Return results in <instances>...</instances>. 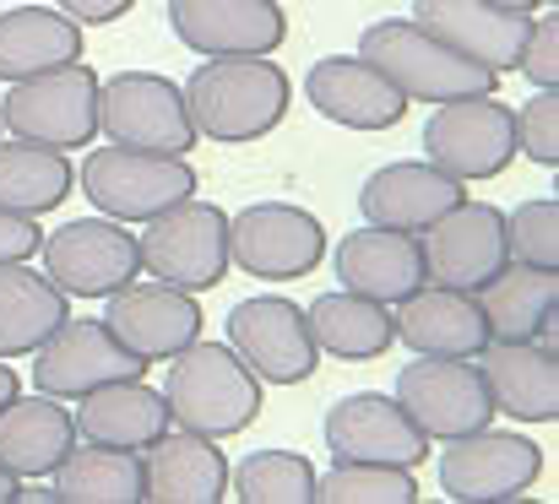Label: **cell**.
Returning a JSON list of instances; mask_svg holds the SVG:
<instances>
[{"label":"cell","instance_id":"1","mask_svg":"<svg viewBox=\"0 0 559 504\" xmlns=\"http://www.w3.org/2000/svg\"><path fill=\"white\" fill-rule=\"evenodd\" d=\"M288 76L272 55H228V60H201L186 82V109L195 136H212L223 147L261 142L283 125L288 115Z\"/></svg>","mask_w":559,"mask_h":504},{"label":"cell","instance_id":"2","mask_svg":"<svg viewBox=\"0 0 559 504\" xmlns=\"http://www.w3.org/2000/svg\"><path fill=\"white\" fill-rule=\"evenodd\" d=\"M164 407L180 429H195L206 440L245 434L261 412V380L245 369V358L228 341H190L169 358Z\"/></svg>","mask_w":559,"mask_h":504},{"label":"cell","instance_id":"3","mask_svg":"<svg viewBox=\"0 0 559 504\" xmlns=\"http://www.w3.org/2000/svg\"><path fill=\"white\" fill-rule=\"evenodd\" d=\"M359 55L370 60L407 104H445V98H467V93H495L500 87V76L489 65L456 55L451 44H440L413 16L370 22L365 38H359Z\"/></svg>","mask_w":559,"mask_h":504},{"label":"cell","instance_id":"4","mask_svg":"<svg viewBox=\"0 0 559 504\" xmlns=\"http://www.w3.org/2000/svg\"><path fill=\"white\" fill-rule=\"evenodd\" d=\"M0 131L16 142H38L55 153L93 147L98 136V76L82 60H66L55 71H38L27 82H5Z\"/></svg>","mask_w":559,"mask_h":504},{"label":"cell","instance_id":"5","mask_svg":"<svg viewBox=\"0 0 559 504\" xmlns=\"http://www.w3.org/2000/svg\"><path fill=\"white\" fill-rule=\"evenodd\" d=\"M136 255H142V277H158L186 293H206L228 277V212L190 195L142 223Z\"/></svg>","mask_w":559,"mask_h":504},{"label":"cell","instance_id":"6","mask_svg":"<svg viewBox=\"0 0 559 504\" xmlns=\"http://www.w3.org/2000/svg\"><path fill=\"white\" fill-rule=\"evenodd\" d=\"M76 179H82V195L115 223H147V217L190 201L201 184L186 158L136 153V147H115V142L93 147Z\"/></svg>","mask_w":559,"mask_h":504},{"label":"cell","instance_id":"7","mask_svg":"<svg viewBox=\"0 0 559 504\" xmlns=\"http://www.w3.org/2000/svg\"><path fill=\"white\" fill-rule=\"evenodd\" d=\"M98 136H109L115 147L186 158L195 147L186 87L158 71H120L98 82Z\"/></svg>","mask_w":559,"mask_h":504},{"label":"cell","instance_id":"8","mask_svg":"<svg viewBox=\"0 0 559 504\" xmlns=\"http://www.w3.org/2000/svg\"><path fill=\"white\" fill-rule=\"evenodd\" d=\"M424 158L445 168L462 184L495 179L516 164V125L511 109L495 93H467V98H445L435 104V115L424 120Z\"/></svg>","mask_w":559,"mask_h":504},{"label":"cell","instance_id":"9","mask_svg":"<svg viewBox=\"0 0 559 504\" xmlns=\"http://www.w3.org/2000/svg\"><path fill=\"white\" fill-rule=\"evenodd\" d=\"M326 228L294 201H255L228 217V266L261 283H299L321 266Z\"/></svg>","mask_w":559,"mask_h":504},{"label":"cell","instance_id":"10","mask_svg":"<svg viewBox=\"0 0 559 504\" xmlns=\"http://www.w3.org/2000/svg\"><path fill=\"white\" fill-rule=\"evenodd\" d=\"M544 478V451L511 429H473L440 451V494L456 504H506L533 494Z\"/></svg>","mask_w":559,"mask_h":504},{"label":"cell","instance_id":"11","mask_svg":"<svg viewBox=\"0 0 559 504\" xmlns=\"http://www.w3.org/2000/svg\"><path fill=\"white\" fill-rule=\"evenodd\" d=\"M38 261H44V277L66 299H109L115 288L142 277L136 233L115 217H76V223L44 233Z\"/></svg>","mask_w":559,"mask_h":504},{"label":"cell","instance_id":"12","mask_svg":"<svg viewBox=\"0 0 559 504\" xmlns=\"http://www.w3.org/2000/svg\"><path fill=\"white\" fill-rule=\"evenodd\" d=\"M396 407L413 418V429L429 445L435 440L445 445L456 434L495 423V401L473 358H418L413 352V363H402L396 374Z\"/></svg>","mask_w":559,"mask_h":504},{"label":"cell","instance_id":"13","mask_svg":"<svg viewBox=\"0 0 559 504\" xmlns=\"http://www.w3.org/2000/svg\"><path fill=\"white\" fill-rule=\"evenodd\" d=\"M424 283L435 288H456V293H478L506 261V212L489 201H456L451 212H440L424 233Z\"/></svg>","mask_w":559,"mask_h":504},{"label":"cell","instance_id":"14","mask_svg":"<svg viewBox=\"0 0 559 504\" xmlns=\"http://www.w3.org/2000/svg\"><path fill=\"white\" fill-rule=\"evenodd\" d=\"M228 347L245 358V369L261 385H299L321 369V347L310 336L305 310L277 293L239 299L228 310Z\"/></svg>","mask_w":559,"mask_h":504},{"label":"cell","instance_id":"15","mask_svg":"<svg viewBox=\"0 0 559 504\" xmlns=\"http://www.w3.org/2000/svg\"><path fill=\"white\" fill-rule=\"evenodd\" d=\"M147 363L120 347L115 332L104 321H76L66 315L55 332L33 347V385L44 396H60V401H76L98 385H115V380H142Z\"/></svg>","mask_w":559,"mask_h":504},{"label":"cell","instance_id":"16","mask_svg":"<svg viewBox=\"0 0 559 504\" xmlns=\"http://www.w3.org/2000/svg\"><path fill=\"white\" fill-rule=\"evenodd\" d=\"M104 326L115 332L120 347H131L142 363H169L180 347H190L201 336L206 315H201L195 293H186V288H169L158 277H147V283L131 277L126 288L109 293Z\"/></svg>","mask_w":559,"mask_h":504},{"label":"cell","instance_id":"17","mask_svg":"<svg viewBox=\"0 0 559 504\" xmlns=\"http://www.w3.org/2000/svg\"><path fill=\"white\" fill-rule=\"evenodd\" d=\"M169 27L201 60L277 55L288 38V16L277 0H169Z\"/></svg>","mask_w":559,"mask_h":504},{"label":"cell","instance_id":"18","mask_svg":"<svg viewBox=\"0 0 559 504\" xmlns=\"http://www.w3.org/2000/svg\"><path fill=\"white\" fill-rule=\"evenodd\" d=\"M321 434H326L332 461H380V467H424L429 461V440L413 429V418L385 391L343 396L326 412Z\"/></svg>","mask_w":559,"mask_h":504},{"label":"cell","instance_id":"19","mask_svg":"<svg viewBox=\"0 0 559 504\" xmlns=\"http://www.w3.org/2000/svg\"><path fill=\"white\" fill-rule=\"evenodd\" d=\"M413 22L495 76L522 65V44L533 33V11H506L495 0H413Z\"/></svg>","mask_w":559,"mask_h":504},{"label":"cell","instance_id":"20","mask_svg":"<svg viewBox=\"0 0 559 504\" xmlns=\"http://www.w3.org/2000/svg\"><path fill=\"white\" fill-rule=\"evenodd\" d=\"M305 98L321 120L343 131H391L407 115V98L374 71L365 55H326L305 76Z\"/></svg>","mask_w":559,"mask_h":504},{"label":"cell","instance_id":"21","mask_svg":"<svg viewBox=\"0 0 559 504\" xmlns=\"http://www.w3.org/2000/svg\"><path fill=\"white\" fill-rule=\"evenodd\" d=\"M495 412L516 418V423H555L559 418V352L555 341L533 336V341H484V352L473 358Z\"/></svg>","mask_w":559,"mask_h":504},{"label":"cell","instance_id":"22","mask_svg":"<svg viewBox=\"0 0 559 504\" xmlns=\"http://www.w3.org/2000/svg\"><path fill=\"white\" fill-rule=\"evenodd\" d=\"M142 483L153 504H223L228 456L217 451V440L169 423L153 445H142Z\"/></svg>","mask_w":559,"mask_h":504},{"label":"cell","instance_id":"23","mask_svg":"<svg viewBox=\"0 0 559 504\" xmlns=\"http://www.w3.org/2000/svg\"><path fill=\"white\" fill-rule=\"evenodd\" d=\"M391 326H396V341L418 358H478L489 341L478 299L456 288H435V283L391 304Z\"/></svg>","mask_w":559,"mask_h":504},{"label":"cell","instance_id":"24","mask_svg":"<svg viewBox=\"0 0 559 504\" xmlns=\"http://www.w3.org/2000/svg\"><path fill=\"white\" fill-rule=\"evenodd\" d=\"M337 277L348 293H365L374 304H402L407 293L424 288V250H418V233H402V228H380L365 223L359 233H343L337 244Z\"/></svg>","mask_w":559,"mask_h":504},{"label":"cell","instance_id":"25","mask_svg":"<svg viewBox=\"0 0 559 504\" xmlns=\"http://www.w3.org/2000/svg\"><path fill=\"white\" fill-rule=\"evenodd\" d=\"M456 201H467V184L451 179L445 168L424 164H385L374 168L359 190V212L365 223L380 228H402V233H424L440 212H451Z\"/></svg>","mask_w":559,"mask_h":504},{"label":"cell","instance_id":"26","mask_svg":"<svg viewBox=\"0 0 559 504\" xmlns=\"http://www.w3.org/2000/svg\"><path fill=\"white\" fill-rule=\"evenodd\" d=\"M473 299H478V310H484L489 341H533V336L555 341L559 272L506 261V266H500Z\"/></svg>","mask_w":559,"mask_h":504},{"label":"cell","instance_id":"27","mask_svg":"<svg viewBox=\"0 0 559 504\" xmlns=\"http://www.w3.org/2000/svg\"><path fill=\"white\" fill-rule=\"evenodd\" d=\"M76 445V418L60 396H11L5 412H0V461L22 478V483H38L49 478L66 451Z\"/></svg>","mask_w":559,"mask_h":504},{"label":"cell","instance_id":"28","mask_svg":"<svg viewBox=\"0 0 559 504\" xmlns=\"http://www.w3.org/2000/svg\"><path fill=\"white\" fill-rule=\"evenodd\" d=\"M76 440H93V445H115V451H142L153 445L175 418L164 407V391H153L147 380H115V385H98L87 396H76Z\"/></svg>","mask_w":559,"mask_h":504},{"label":"cell","instance_id":"29","mask_svg":"<svg viewBox=\"0 0 559 504\" xmlns=\"http://www.w3.org/2000/svg\"><path fill=\"white\" fill-rule=\"evenodd\" d=\"M66 60H82V22H71L60 5L0 11V82H27Z\"/></svg>","mask_w":559,"mask_h":504},{"label":"cell","instance_id":"30","mask_svg":"<svg viewBox=\"0 0 559 504\" xmlns=\"http://www.w3.org/2000/svg\"><path fill=\"white\" fill-rule=\"evenodd\" d=\"M142 451L115 445H71L66 461L49 472V504H142Z\"/></svg>","mask_w":559,"mask_h":504},{"label":"cell","instance_id":"31","mask_svg":"<svg viewBox=\"0 0 559 504\" xmlns=\"http://www.w3.org/2000/svg\"><path fill=\"white\" fill-rule=\"evenodd\" d=\"M310 336L321 352L343 358V363H370V358H385L396 347V326H391V304H374L365 293H321L310 310Z\"/></svg>","mask_w":559,"mask_h":504},{"label":"cell","instance_id":"32","mask_svg":"<svg viewBox=\"0 0 559 504\" xmlns=\"http://www.w3.org/2000/svg\"><path fill=\"white\" fill-rule=\"evenodd\" d=\"M71 315V299L27 261L0 266V358H33V347Z\"/></svg>","mask_w":559,"mask_h":504},{"label":"cell","instance_id":"33","mask_svg":"<svg viewBox=\"0 0 559 504\" xmlns=\"http://www.w3.org/2000/svg\"><path fill=\"white\" fill-rule=\"evenodd\" d=\"M76 184V168L66 153L38 147V142H0V212L16 217H44L55 212Z\"/></svg>","mask_w":559,"mask_h":504},{"label":"cell","instance_id":"34","mask_svg":"<svg viewBox=\"0 0 559 504\" xmlns=\"http://www.w3.org/2000/svg\"><path fill=\"white\" fill-rule=\"evenodd\" d=\"M228 489L245 504H316V467L299 451H255L228 467Z\"/></svg>","mask_w":559,"mask_h":504},{"label":"cell","instance_id":"35","mask_svg":"<svg viewBox=\"0 0 559 504\" xmlns=\"http://www.w3.org/2000/svg\"><path fill=\"white\" fill-rule=\"evenodd\" d=\"M316 504H418V478L413 467L337 461L332 472H316Z\"/></svg>","mask_w":559,"mask_h":504},{"label":"cell","instance_id":"36","mask_svg":"<svg viewBox=\"0 0 559 504\" xmlns=\"http://www.w3.org/2000/svg\"><path fill=\"white\" fill-rule=\"evenodd\" d=\"M506 250L522 266L559 272V201L555 195H538V201H522L516 212H506Z\"/></svg>","mask_w":559,"mask_h":504},{"label":"cell","instance_id":"37","mask_svg":"<svg viewBox=\"0 0 559 504\" xmlns=\"http://www.w3.org/2000/svg\"><path fill=\"white\" fill-rule=\"evenodd\" d=\"M511 125H516V153H527L533 164L555 168L559 164V93H538L527 98L522 109H511Z\"/></svg>","mask_w":559,"mask_h":504},{"label":"cell","instance_id":"38","mask_svg":"<svg viewBox=\"0 0 559 504\" xmlns=\"http://www.w3.org/2000/svg\"><path fill=\"white\" fill-rule=\"evenodd\" d=\"M516 71H527V82H533L538 93L559 87V16H555V5H544V16H533V33H527V44H522V65H516Z\"/></svg>","mask_w":559,"mask_h":504},{"label":"cell","instance_id":"39","mask_svg":"<svg viewBox=\"0 0 559 504\" xmlns=\"http://www.w3.org/2000/svg\"><path fill=\"white\" fill-rule=\"evenodd\" d=\"M44 244V228L38 217H16V212H0V266L11 261H33Z\"/></svg>","mask_w":559,"mask_h":504},{"label":"cell","instance_id":"40","mask_svg":"<svg viewBox=\"0 0 559 504\" xmlns=\"http://www.w3.org/2000/svg\"><path fill=\"white\" fill-rule=\"evenodd\" d=\"M71 22H82V27H109V22H120L126 11H136V0H55Z\"/></svg>","mask_w":559,"mask_h":504},{"label":"cell","instance_id":"41","mask_svg":"<svg viewBox=\"0 0 559 504\" xmlns=\"http://www.w3.org/2000/svg\"><path fill=\"white\" fill-rule=\"evenodd\" d=\"M16 500H22V478L0 461V504H16Z\"/></svg>","mask_w":559,"mask_h":504},{"label":"cell","instance_id":"42","mask_svg":"<svg viewBox=\"0 0 559 504\" xmlns=\"http://www.w3.org/2000/svg\"><path fill=\"white\" fill-rule=\"evenodd\" d=\"M11 396H16V369H11V358H0V412H5Z\"/></svg>","mask_w":559,"mask_h":504},{"label":"cell","instance_id":"43","mask_svg":"<svg viewBox=\"0 0 559 504\" xmlns=\"http://www.w3.org/2000/svg\"><path fill=\"white\" fill-rule=\"evenodd\" d=\"M495 5H506V11H544V5H555V0H495Z\"/></svg>","mask_w":559,"mask_h":504},{"label":"cell","instance_id":"44","mask_svg":"<svg viewBox=\"0 0 559 504\" xmlns=\"http://www.w3.org/2000/svg\"><path fill=\"white\" fill-rule=\"evenodd\" d=\"M0 136H5V131H0Z\"/></svg>","mask_w":559,"mask_h":504}]
</instances>
